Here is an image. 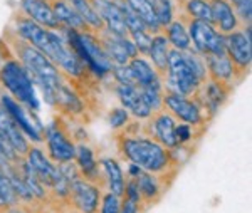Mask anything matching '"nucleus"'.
<instances>
[{"mask_svg":"<svg viewBox=\"0 0 252 213\" xmlns=\"http://www.w3.org/2000/svg\"><path fill=\"white\" fill-rule=\"evenodd\" d=\"M225 54L239 67H249L252 61V37L251 24H247L246 32H230L223 37Z\"/></svg>","mask_w":252,"mask_h":213,"instance_id":"0eeeda50","label":"nucleus"},{"mask_svg":"<svg viewBox=\"0 0 252 213\" xmlns=\"http://www.w3.org/2000/svg\"><path fill=\"white\" fill-rule=\"evenodd\" d=\"M190 42L200 56H223L225 54V42L223 35L212 24L204 20L190 19L189 24Z\"/></svg>","mask_w":252,"mask_h":213,"instance_id":"39448f33","label":"nucleus"},{"mask_svg":"<svg viewBox=\"0 0 252 213\" xmlns=\"http://www.w3.org/2000/svg\"><path fill=\"white\" fill-rule=\"evenodd\" d=\"M175 134H177L178 145H180V143L189 141V139L192 138V129H190V124H187V122H182V124L175 126Z\"/></svg>","mask_w":252,"mask_h":213,"instance_id":"79ce46f5","label":"nucleus"},{"mask_svg":"<svg viewBox=\"0 0 252 213\" xmlns=\"http://www.w3.org/2000/svg\"><path fill=\"white\" fill-rule=\"evenodd\" d=\"M72 196L74 202L78 205V208L83 213H94L99 203V190L96 186L89 185L86 182H79L76 180L71 185Z\"/></svg>","mask_w":252,"mask_h":213,"instance_id":"f3484780","label":"nucleus"},{"mask_svg":"<svg viewBox=\"0 0 252 213\" xmlns=\"http://www.w3.org/2000/svg\"><path fill=\"white\" fill-rule=\"evenodd\" d=\"M67 3L78 12L79 17L84 20L86 26L96 29V30H103L104 29L103 20H101V17L97 15V12L94 10L91 0H67Z\"/></svg>","mask_w":252,"mask_h":213,"instance_id":"b1692460","label":"nucleus"},{"mask_svg":"<svg viewBox=\"0 0 252 213\" xmlns=\"http://www.w3.org/2000/svg\"><path fill=\"white\" fill-rule=\"evenodd\" d=\"M121 5V10H123V15H125V22H126V29H128V32H135V30H146L145 24L141 22V19L138 17V15L129 9L128 5L123 2L120 3ZM148 32V30H146Z\"/></svg>","mask_w":252,"mask_h":213,"instance_id":"f704fd0d","label":"nucleus"},{"mask_svg":"<svg viewBox=\"0 0 252 213\" xmlns=\"http://www.w3.org/2000/svg\"><path fill=\"white\" fill-rule=\"evenodd\" d=\"M128 122V111L125 108H116L113 109L111 114H109V124L111 128H121Z\"/></svg>","mask_w":252,"mask_h":213,"instance_id":"58836bf2","label":"nucleus"},{"mask_svg":"<svg viewBox=\"0 0 252 213\" xmlns=\"http://www.w3.org/2000/svg\"><path fill=\"white\" fill-rule=\"evenodd\" d=\"M121 150L133 165L140 166L141 170H146L148 173L161 171L170 161L168 151L152 139L126 138L121 143Z\"/></svg>","mask_w":252,"mask_h":213,"instance_id":"7ed1b4c3","label":"nucleus"},{"mask_svg":"<svg viewBox=\"0 0 252 213\" xmlns=\"http://www.w3.org/2000/svg\"><path fill=\"white\" fill-rule=\"evenodd\" d=\"M230 2H232V3H235V2H239V0H230Z\"/></svg>","mask_w":252,"mask_h":213,"instance_id":"09e8293b","label":"nucleus"},{"mask_svg":"<svg viewBox=\"0 0 252 213\" xmlns=\"http://www.w3.org/2000/svg\"><path fill=\"white\" fill-rule=\"evenodd\" d=\"M101 213H120V200H118L116 195L109 193L104 196Z\"/></svg>","mask_w":252,"mask_h":213,"instance_id":"a19ab883","label":"nucleus"},{"mask_svg":"<svg viewBox=\"0 0 252 213\" xmlns=\"http://www.w3.org/2000/svg\"><path fill=\"white\" fill-rule=\"evenodd\" d=\"M10 159L7 158V154L3 153V150H2V146H0V170L3 171V173H7V171L10 170Z\"/></svg>","mask_w":252,"mask_h":213,"instance_id":"a18cd8bd","label":"nucleus"},{"mask_svg":"<svg viewBox=\"0 0 252 213\" xmlns=\"http://www.w3.org/2000/svg\"><path fill=\"white\" fill-rule=\"evenodd\" d=\"M91 3L101 20H103V24L106 26L108 32L120 35V37H126L128 29H126L125 15L120 3L109 2V0H91Z\"/></svg>","mask_w":252,"mask_h":213,"instance_id":"1a4fd4ad","label":"nucleus"},{"mask_svg":"<svg viewBox=\"0 0 252 213\" xmlns=\"http://www.w3.org/2000/svg\"><path fill=\"white\" fill-rule=\"evenodd\" d=\"M113 72H115V77H116V81L120 84H123V86H136V81H135V77H133L131 69H129L128 64H126V65H118V67ZM136 88H138V86H136Z\"/></svg>","mask_w":252,"mask_h":213,"instance_id":"e433bc0d","label":"nucleus"},{"mask_svg":"<svg viewBox=\"0 0 252 213\" xmlns=\"http://www.w3.org/2000/svg\"><path fill=\"white\" fill-rule=\"evenodd\" d=\"M17 202V193L12 188L7 175L0 170V203L2 205H14Z\"/></svg>","mask_w":252,"mask_h":213,"instance_id":"72a5a7b5","label":"nucleus"},{"mask_svg":"<svg viewBox=\"0 0 252 213\" xmlns=\"http://www.w3.org/2000/svg\"><path fill=\"white\" fill-rule=\"evenodd\" d=\"M0 81L20 102L37 111L40 104L37 94L34 91V83H32L29 72L22 64L17 61H9L3 64L0 69Z\"/></svg>","mask_w":252,"mask_h":213,"instance_id":"20e7f679","label":"nucleus"},{"mask_svg":"<svg viewBox=\"0 0 252 213\" xmlns=\"http://www.w3.org/2000/svg\"><path fill=\"white\" fill-rule=\"evenodd\" d=\"M103 51L106 52L109 61L116 62L118 65H126L133 57H136V47L131 40L126 37H120L111 32H104L103 35Z\"/></svg>","mask_w":252,"mask_h":213,"instance_id":"9d476101","label":"nucleus"},{"mask_svg":"<svg viewBox=\"0 0 252 213\" xmlns=\"http://www.w3.org/2000/svg\"><path fill=\"white\" fill-rule=\"evenodd\" d=\"M207 99L209 102H212V108H219L220 101L223 99V91L219 84V81H212L209 86H207Z\"/></svg>","mask_w":252,"mask_h":213,"instance_id":"4c0bfd02","label":"nucleus"},{"mask_svg":"<svg viewBox=\"0 0 252 213\" xmlns=\"http://www.w3.org/2000/svg\"><path fill=\"white\" fill-rule=\"evenodd\" d=\"M155 131L157 136L161 141V145H165L166 148H175L178 145L177 134H175V121L170 114L161 113L155 121Z\"/></svg>","mask_w":252,"mask_h":213,"instance_id":"5701e85b","label":"nucleus"},{"mask_svg":"<svg viewBox=\"0 0 252 213\" xmlns=\"http://www.w3.org/2000/svg\"><path fill=\"white\" fill-rule=\"evenodd\" d=\"M81 46L84 49V61L97 76H104L111 71V61L103 51V47L97 44V40L89 32H79Z\"/></svg>","mask_w":252,"mask_h":213,"instance_id":"6e6552de","label":"nucleus"},{"mask_svg":"<svg viewBox=\"0 0 252 213\" xmlns=\"http://www.w3.org/2000/svg\"><path fill=\"white\" fill-rule=\"evenodd\" d=\"M168 40L163 35H155L152 37V46H150L148 56L152 57L153 64L160 72L168 71Z\"/></svg>","mask_w":252,"mask_h":213,"instance_id":"393cba45","label":"nucleus"},{"mask_svg":"<svg viewBox=\"0 0 252 213\" xmlns=\"http://www.w3.org/2000/svg\"><path fill=\"white\" fill-rule=\"evenodd\" d=\"M118 97H120L121 104L125 106L126 111L135 114L136 118H148L152 111L146 106V102L141 97V92L136 86H118Z\"/></svg>","mask_w":252,"mask_h":213,"instance_id":"dca6fc26","label":"nucleus"},{"mask_svg":"<svg viewBox=\"0 0 252 213\" xmlns=\"http://www.w3.org/2000/svg\"><path fill=\"white\" fill-rule=\"evenodd\" d=\"M168 81L170 86L175 88V92L182 94V96H189L193 94L198 89V79L190 71L189 64L185 62L182 51H170L168 52Z\"/></svg>","mask_w":252,"mask_h":213,"instance_id":"423d86ee","label":"nucleus"},{"mask_svg":"<svg viewBox=\"0 0 252 213\" xmlns=\"http://www.w3.org/2000/svg\"><path fill=\"white\" fill-rule=\"evenodd\" d=\"M0 131L5 134V138L9 139V143L12 145V148L17 154H27L29 151V143L24 138L22 129L17 126V122L12 120V116L9 114L5 108L0 104Z\"/></svg>","mask_w":252,"mask_h":213,"instance_id":"4468645a","label":"nucleus"},{"mask_svg":"<svg viewBox=\"0 0 252 213\" xmlns=\"http://www.w3.org/2000/svg\"><path fill=\"white\" fill-rule=\"evenodd\" d=\"M133 37V44H135L136 51H140L141 54H148L150 46H152V35L146 30H135L129 32Z\"/></svg>","mask_w":252,"mask_h":213,"instance_id":"c9c22d12","label":"nucleus"},{"mask_svg":"<svg viewBox=\"0 0 252 213\" xmlns=\"http://www.w3.org/2000/svg\"><path fill=\"white\" fill-rule=\"evenodd\" d=\"M0 146H2L3 153L7 154V158H9L10 161H15V158H17L19 154L14 151V148H12V145L9 143V139L5 138V134H3L2 131H0Z\"/></svg>","mask_w":252,"mask_h":213,"instance_id":"37998d69","label":"nucleus"},{"mask_svg":"<svg viewBox=\"0 0 252 213\" xmlns=\"http://www.w3.org/2000/svg\"><path fill=\"white\" fill-rule=\"evenodd\" d=\"M125 3L141 19V22L145 24L146 30L158 32L161 29L155 17V12H153L152 0H125Z\"/></svg>","mask_w":252,"mask_h":213,"instance_id":"4be33fe9","label":"nucleus"},{"mask_svg":"<svg viewBox=\"0 0 252 213\" xmlns=\"http://www.w3.org/2000/svg\"><path fill=\"white\" fill-rule=\"evenodd\" d=\"M163 102L166 108L172 111L175 116H178L187 124H198L202 121L200 109L195 102L189 101L185 96L177 92H170L163 97Z\"/></svg>","mask_w":252,"mask_h":213,"instance_id":"f8f14e48","label":"nucleus"},{"mask_svg":"<svg viewBox=\"0 0 252 213\" xmlns=\"http://www.w3.org/2000/svg\"><path fill=\"white\" fill-rule=\"evenodd\" d=\"M185 10L195 20H204L214 26V15L212 9H210V3L207 0H187Z\"/></svg>","mask_w":252,"mask_h":213,"instance_id":"cd10ccee","label":"nucleus"},{"mask_svg":"<svg viewBox=\"0 0 252 213\" xmlns=\"http://www.w3.org/2000/svg\"><path fill=\"white\" fill-rule=\"evenodd\" d=\"M129 173H131L133 178H138V176H140V173H141V168L136 166V165H133V163H131V166H129Z\"/></svg>","mask_w":252,"mask_h":213,"instance_id":"de8ad7c7","label":"nucleus"},{"mask_svg":"<svg viewBox=\"0 0 252 213\" xmlns=\"http://www.w3.org/2000/svg\"><path fill=\"white\" fill-rule=\"evenodd\" d=\"M74 158L78 159V165L84 175L89 176V178L96 175V161H94V158H93V153L88 146H84V145L78 146Z\"/></svg>","mask_w":252,"mask_h":213,"instance_id":"c756f323","label":"nucleus"},{"mask_svg":"<svg viewBox=\"0 0 252 213\" xmlns=\"http://www.w3.org/2000/svg\"><path fill=\"white\" fill-rule=\"evenodd\" d=\"M141 92V97L146 102V106L150 108V111H155L160 109L163 104V97L160 92V84H153V86H143V88H138Z\"/></svg>","mask_w":252,"mask_h":213,"instance_id":"7c9ffc66","label":"nucleus"},{"mask_svg":"<svg viewBox=\"0 0 252 213\" xmlns=\"http://www.w3.org/2000/svg\"><path fill=\"white\" fill-rule=\"evenodd\" d=\"M101 165H103V168L106 170L111 193L116 196H121L125 193V180H123V171H121L120 165H118L115 159H103Z\"/></svg>","mask_w":252,"mask_h":213,"instance_id":"bb28decb","label":"nucleus"},{"mask_svg":"<svg viewBox=\"0 0 252 213\" xmlns=\"http://www.w3.org/2000/svg\"><path fill=\"white\" fill-rule=\"evenodd\" d=\"M182 54H184V59H185V62L189 64L190 71H192L195 77L198 79V83H204L207 77V65H205L204 57L198 54L197 51L192 52L190 49L189 51H182Z\"/></svg>","mask_w":252,"mask_h":213,"instance_id":"c85d7f7f","label":"nucleus"},{"mask_svg":"<svg viewBox=\"0 0 252 213\" xmlns=\"http://www.w3.org/2000/svg\"><path fill=\"white\" fill-rule=\"evenodd\" d=\"M207 72H210L215 81H229L234 76V64L229 56H204Z\"/></svg>","mask_w":252,"mask_h":213,"instance_id":"412c9836","label":"nucleus"},{"mask_svg":"<svg viewBox=\"0 0 252 213\" xmlns=\"http://www.w3.org/2000/svg\"><path fill=\"white\" fill-rule=\"evenodd\" d=\"M51 7H52V10H54V14L59 22L63 24V26H66L67 29L81 32L84 27H86L84 20L79 17L78 12L69 5L67 0H54V3H52Z\"/></svg>","mask_w":252,"mask_h":213,"instance_id":"6ab92c4d","label":"nucleus"},{"mask_svg":"<svg viewBox=\"0 0 252 213\" xmlns=\"http://www.w3.org/2000/svg\"><path fill=\"white\" fill-rule=\"evenodd\" d=\"M153 12L160 24V27H166L173 20V9L170 0H152Z\"/></svg>","mask_w":252,"mask_h":213,"instance_id":"2f4dec72","label":"nucleus"},{"mask_svg":"<svg viewBox=\"0 0 252 213\" xmlns=\"http://www.w3.org/2000/svg\"><path fill=\"white\" fill-rule=\"evenodd\" d=\"M235 5V10L239 14V17H241L244 22L251 24V17H252V2L251 0H239V2L234 3Z\"/></svg>","mask_w":252,"mask_h":213,"instance_id":"ea45409f","label":"nucleus"},{"mask_svg":"<svg viewBox=\"0 0 252 213\" xmlns=\"http://www.w3.org/2000/svg\"><path fill=\"white\" fill-rule=\"evenodd\" d=\"M136 185H138L140 193H143L146 198H153V196L158 193V183L150 173H140Z\"/></svg>","mask_w":252,"mask_h":213,"instance_id":"473e14b6","label":"nucleus"},{"mask_svg":"<svg viewBox=\"0 0 252 213\" xmlns=\"http://www.w3.org/2000/svg\"><path fill=\"white\" fill-rule=\"evenodd\" d=\"M125 190H126V198L133 200V202H136V203L140 202V190H138L136 182H129Z\"/></svg>","mask_w":252,"mask_h":213,"instance_id":"c03bdc74","label":"nucleus"},{"mask_svg":"<svg viewBox=\"0 0 252 213\" xmlns=\"http://www.w3.org/2000/svg\"><path fill=\"white\" fill-rule=\"evenodd\" d=\"M20 61L22 65L29 72L32 83H37L40 91L44 92V99L49 104H56L54 91L58 86L63 84L61 74L49 57H46L40 51L32 47L31 44H24L20 47Z\"/></svg>","mask_w":252,"mask_h":213,"instance_id":"f03ea898","label":"nucleus"},{"mask_svg":"<svg viewBox=\"0 0 252 213\" xmlns=\"http://www.w3.org/2000/svg\"><path fill=\"white\" fill-rule=\"evenodd\" d=\"M2 106L9 111V114L12 116V120L17 122V126L20 129H22L24 134H27L32 141H40L42 136L39 134V131L34 128V122H32L29 118H27V114L24 113V109L20 108V104L17 101H14L10 96H2Z\"/></svg>","mask_w":252,"mask_h":213,"instance_id":"a211bd4d","label":"nucleus"},{"mask_svg":"<svg viewBox=\"0 0 252 213\" xmlns=\"http://www.w3.org/2000/svg\"><path fill=\"white\" fill-rule=\"evenodd\" d=\"M121 213H138V203L133 202V200H129V198H126Z\"/></svg>","mask_w":252,"mask_h":213,"instance_id":"49530a36","label":"nucleus"},{"mask_svg":"<svg viewBox=\"0 0 252 213\" xmlns=\"http://www.w3.org/2000/svg\"><path fill=\"white\" fill-rule=\"evenodd\" d=\"M20 7H22L24 14L39 26L46 29L63 27L47 0H20Z\"/></svg>","mask_w":252,"mask_h":213,"instance_id":"9b49d317","label":"nucleus"},{"mask_svg":"<svg viewBox=\"0 0 252 213\" xmlns=\"http://www.w3.org/2000/svg\"><path fill=\"white\" fill-rule=\"evenodd\" d=\"M166 40L172 42L177 51H189L190 49V35L180 20H172L166 26Z\"/></svg>","mask_w":252,"mask_h":213,"instance_id":"a878e982","label":"nucleus"},{"mask_svg":"<svg viewBox=\"0 0 252 213\" xmlns=\"http://www.w3.org/2000/svg\"><path fill=\"white\" fill-rule=\"evenodd\" d=\"M129 69H131V74L135 77L138 88H143V86H153V84H160V77L155 72V69L152 67L145 59L140 57H133L129 61Z\"/></svg>","mask_w":252,"mask_h":213,"instance_id":"aec40b11","label":"nucleus"},{"mask_svg":"<svg viewBox=\"0 0 252 213\" xmlns=\"http://www.w3.org/2000/svg\"><path fill=\"white\" fill-rule=\"evenodd\" d=\"M17 30L32 47H35L46 57H49L56 65L63 67L67 74L79 76L83 72V62L72 52V49L67 47V44L54 32L35 24L29 17L17 20Z\"/></svg>","mask_w":252,"mask_h":213,"instance_id":"f257e3e1","label":"nucleus"},{"mask_svg":"<svg viewBox=\"0 0 252 213\" xmlns=\"http://www.w3.org/2000/svg\"><path fill=\"white\" fill-rule=\"evenodd\" d=\"M47 146L49 151H51L52 159H56L59 163L72 161L76 156V146L54 124L47 129Z\"/></svg>","mask_w":252,"mask_h":213,"instance_id":"ddd939ff","label":"nucleus"},{"mask_svg":"<svg viewBox=\"0 0 252 213\" xmlns=\"http://www.w3.org/2000/svg\"><path fill=\"white\" fill-rule=\"evenodd\" d=\"M209 3H210V9H212L214 24L219 26V32L222 35L235 32L239 22H237V15H235L229 0H210Z\"/></svg>","mask_w":252,"mask_h":213,"instance_id":"2eb2a0df","label":"nucleus"}]
</instances>
